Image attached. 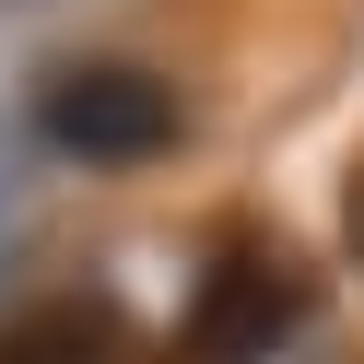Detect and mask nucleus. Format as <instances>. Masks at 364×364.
<instances>
[{"instance_id": "nucleus-3", "label": "nucleus", "mask_w": 364, "mask_h": 364, "mask_svg": "<svg viewBox=\"0 0 364 364\" xmlns=\"http://www.w3.org/2000/svg\"><path fill=\"white\" fill-rule=\"evenodd\" d=\"M0 364H129L118 306H24L0 317Z\"/></svg>"}, {"instance_id": "nucleus-1", "label": "nucleus", "mask_w": 364, "mask_h": 364, "mask_svg": "<svg viewBox=\"0 0 364 364\" xmlns=\"http://www.w3.org/2000/svg\"><path fill=\"white\" fill-rule=\"evenodd\" d=\"M36 129H48V153L118 176V165L176 153L188 106H176V82L141 71V59H71V71H48V95H36Z\"/></svg>"}, {"instance_id": "nucleus-4", "label": "nucleus", "mask_w": 364, "mask_h": 364, "mask_svg": "<svg viewBox=\"0 0 364 364\" xmlns=\"http://www.w3.org/2000/svg\"><path fill=\"white\" fill-rule=\"evenodd\" d=\"M341 247H353V270H364V165H353V188H341Z\"/></svg>"}, {"instance_id": "nucleus-2", "label": "nucleus", "mask_w": 364, "mask_h": 364, "mask_svg": "<svg viewBox=\"0 0 364 364\" xmlns=\"http://www.w3.org/2000/svg\"><path fill=\"white\" fill-rule=\"evenodd\" d=\"M306 270L282 259V247H259V235H235V247H212L200 259V282H188V364H270L294 329H306Z\"/></svg>"}]
</instances>
